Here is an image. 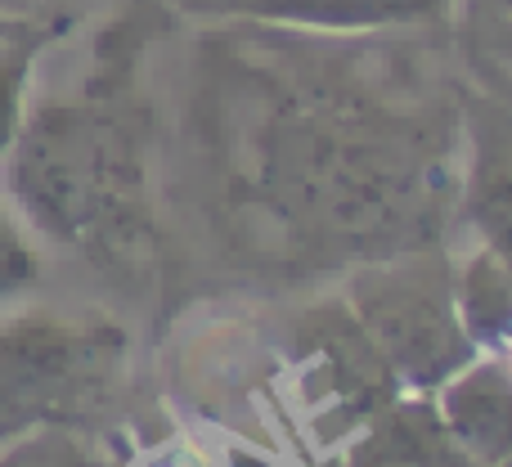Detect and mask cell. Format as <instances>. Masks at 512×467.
Listing matches in <instances>:
<instances>
[{
	"label": "cell",
	"instance_id": "6da1fadb",
	"mask_svg": "<svg viewBox=\"0 0 512 467\" xmlns=\"http://www.w3.org/2000/svg\"><path fill=\"white\" fill-rule=\"evenodd\" d=\"M0 189L50 247L131 261L153 238L140 122L104 81L63 99L32 90L23 131L0 158Z\"/></svg>",
	"mask_w": 512,
	"mask_h": 467
},
{
	"label": "cell",
	"instance_id": "7a4b0ae2",
	"mask_svg": "<svg viewBox=\"0 0 512 467\" xmlns=\"http://www.w3.org/2000/svg\"><path fill=\"white\" fill-rule=\"evenodd\" d=\"M126 337L104 315L23 306L0 315V459L32 436L86 423L122 373Z\"/></svg>",
	"mask_w": 512,
	"mask_h": 467
},
{
	"label": "cell",
	"instance_id": "3957f363",
	"mask_svg": "<svg viewBox=\"0 0 512 467\" xmlns=\"http://www.w3.org/2000/svg\"><path fill=\"white\" fill-rule=\"evenodd\" d=\"M346 310L382 355L396 391H436L477 355L454 297V261L441 252L373 256L346 279Z\"/></svg>",
	"mask_w": 512,
	"mask_h": 467
},
{
	"label": "cell",
	"instance_id": "277c9868",
	"mask_svg": "<svg viewBox=\"0 0 512 467\" xmlns=\"http://www.w3.org/2000/svg\"><path fill=\"white\" fill-rule=\"evenodd\" d=\"M198 23H243L274 32L360 36L391 27H423L454 14L459 0H162Z\"/></svg>",
	"mask_w": 512,
	"mask_h": 467
},
{
	"label": "cell",
	"instance_id": "5b68a950",
	"mask_svg": "<svg viewBox=\"0 0 512 467\" xmlns=\"http://www.w3.org/2000/svg\"><path fill=\"white\" fill-rule=\"evenodd\" d=\"M459 216L472 247L512 270V108L472 90L463 104Z\"/></svg>",
	"mask_w": 512,
	"mask_h": 467
},
{
	"label": "cell",
	"instance_id": "8992f818",
	"mask_svg": "<svg viewBox=\"0 0 512 467\" xmlns=\"http://www.w3.org/2000/svg\"><path fill=\"white\" fill-rule=\"evenodd\" d=\"M342 467H477L445 427L432 391L387 396L342 445Z\"/></svg>",
	"mask_w": 512,
	"mask_h": 467
},
{
	"label": "cell",
	"instance_id": "52a82bcc",
	"mask_svg": "<svg viewBox=\"0 0 512 467\" xmlns=\"http://www.w3.org/2000/svg\"><path fill=\"white\" fill-rule=\"evenodd\" d=\"M445 427L477 467H512V364L472 355L432 391Z\"/></svg>",
	"mask_w": 512,
	"mask_h": 467
},
{
	"label": "cell",
	"instance_id": "ba28073f",
	"mask_svg": "<svg viewBox=\"0 0 512 467\" xmlns=\"http://www.w3.org/2000/svg\"><path fill=\"white\" fill-rule=\"evenodd\" d=\"M454 297H459V319L477 355L504 360L512 351V270L490 252L472 247L454 265Z\"/></svg>",
	"mask_w": 512,
	"mask_h": 467
},
{
	"label": "cell",
	"instance_id": "9c48e42d",
	"mask_svg": "<svg viewBox=\"0 0 512 467\" xmlns=\"http://www.w3.org/2000/svg\"><path fill=\"white\" fill-rule=\"evenodd\" d=\"M463 54L477 77V90L512 108V0L463 5Z\"/></svg>",
	"mask_w": 512,
	"mask_h": 467
},
{
	"label": "cell",
	"instance_id": "30bf717a",
	"mask_svg": "<svg viewBox=\"0 0 512 467\" xmlns=\"http://www.w3.org/2000/svg\"><path fill=\"white\" fill-rule=\"evenodd\" d=\"M45 243L36 238V230L23 221L9 194L0 189V315L32 306L45 288Z\"/></svg>",
	"mask_w": 512,
	"mask_h": 467
},
{
	"label": "cell",
	"instance_id": "8fae6325",
	"mask_svg": "<svg viewBox=\"0 0 512 467\" xmlns=\"http://www.w3.org/2000/svg\"><path fill=\"white\" fill-rule=\"evenodd\" d=\"M59 41L54 32H27L18 41L0 45V158L14 149L18 131H23L27 104H32L36 90V68H41V54Z\"/></svg>",
	"mask_w": 512,
	"mask_h": 467
},
{
	"label": "cell",
	"instance_id": "7c38bea8",
	"mask_svg": "<svg viewBox=\"0 0 512 467\" xmlns=\"http://www.w3.org/2000/svg\"><path fill=\"white\" fill-rule=\"evenodd\" d=\"M113 0H0V18H14V23H32L45 32L68 36L77 23L104 14Z\"/></svg>",
	"mask_w": 512,
	"mask_h": 467
},
{
	"label": "cell",
	"instance_id": "4fadbf2b",
	"mask_svg": "<svg viewBox=\"0 0 512 467\" xmlns=\"http://www.w3.org/2000/svg\"><path fill=\"white\" fill-rule=\"evenodd\" d=\"M27 32H45V27H32V23H14V18H0V45L18 41V36H27ZM54 36H59V32H54Z\"/></svg>",
	"mask_w": 512,
	"mask_h": 467
}]
</instances>
